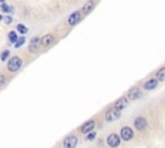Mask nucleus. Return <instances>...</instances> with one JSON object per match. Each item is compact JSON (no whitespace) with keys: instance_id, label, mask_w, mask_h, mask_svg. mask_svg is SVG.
<instances>
[{"instance_id":"nucleus-1","label":"nucleus","mask_w":165,"mask_h":148,"mask_svg":"<svg viewBox=\"0 0 165 148\" xmlns=\"http://www.w3.org/2000/svg\"><path fill=\"white\" fill-rule=\"evenodd\" d=\"M7 67L11 72H17L22 67V59L20 57H12L9 59V62H8Z\"/></svg>"},{"instance_id":"nucleus-2","label":"nucleus","mask_w":165,"mask_h":148,"mask_svg":"<svg viewBox=\"0 0 165 148\" xmlns=\"http://www.w3.org/2000/svg\"><path fill=\"white\" fill-rule=\"evenodd\" d=\"M133 137H134V132H133L132 128H129V126L121 128V130H120V138L123 139V141L129 142V141H132V139H133Z\"/></svg>"},{"instance_id":"nucleus-3","label":"nucleus","mask_w":165,"mask_h":148,"mask_svg":"<svg viewBox=\"0 0 165 148\" xmlns=\"http://www.w3.org/2000/svg\"><path fill=\"white\" fill-rule=\"evenodd\" d=\"M107 144H108V147H111V148H117V147L121 144V138H120V135H117V134H115V133L110 134V135L107 137Z\"/></svg>"},{"instance_id":"nucleus-4","label":"nucleus","mask_w":165,"mask_h":148,"mask_svg":"<svg viewBox=\"0 0 165 148\" xmlns=\"http://www.w3.org/2000/svg\"><path fill=\"white\" fill-rule=\"evenodd\" d=\"M105 117H106L107 121H116V120H119L121 117V112L119 110H116V108H112V110H108L106 112Z\"/></svg>"},{"instance_id":"nucleus-5","label":"nucleus","mask_w":165,"mask_h":148,"mask_svg":"<svg viewBox=\"0 0 165 148\" xmlns=\"http://www.w3.org/2000/svg\"><path fill=\"white\" fill-rule=\"evenodd\" d=\"M77 143H79V141H77V138L75 135H68L63 141V147L65 148H75L77 146Z\"/></svg>"},{"instance_id":"nucleus-6","label":"nucleus","mask_w":165,"mask_h":148,"mask_svg":"<svg viewBox=\"0 0 165 148\" xmlns=\"http://www.w3.org/2000/svg\"><path fill=\"white\" fill-rule=\"evenodd\" d=\"M147 121L144 117H137L134 120V128L138 130V132H143L144 129H147Z\"/></svg>"},{"instance_id":"nucleus-7","label":"nucleus","mask_w":165,"mask_h":148,"mask_svg":"<svg viewBox=\"0 0 165 148\" xmlns=\"http://www.w3.org/2000/svg\"><path fill=\"white\" fill-rule=\"evenodd\" d=\"M41 44V39L38 38V36H34L30 41V44H29V50L31 52V53H35V52L38 50V48L40 47Z\"/></svg>"},{"instance_id":"nucleus-8","label":"nucleus","mask_w":165,"mask_h":148,"mask_svg":"<svg viewBox=\"0 0 165 148\" xmlns=\"http://www.w3.org/2000/svg\"><path fill=\"white\" fill-rule=\"evenodd\" d=\"M80 20H81V13L80 12H74V13L70 14L67 22H68V25H70V26H75V25H77V23L80 22Z\"/></svg>"},{"instance_id":"nucleus-9","label":"nucleus","mask_w":165,"mask_h":148,"mask_svg":"<svg viewBox=\"0 0 165 148\" xmlns=\"http://www.w3.org/2000/svg\"><path fill=\"white\" fill-rule=\"evenodd\" d=\"M141 97V90L140 88H137V86H133L132 89H129L128 92V98L129 99H132V101H135Z\"/></svg>"},{"instance_id":"nucleus-10","label":"nucleus","mask_w":165,"mask_h":148,"mask_svg":"<svg viewBox=\"0 0 165 148\" xmlns=\"http://www.w3.org/2000/svg\"><path fill=\"white\" fill-rule=\"evenodd\" d=\"M94 126H95V123H94L93 120H90V121L85 123V124L80 128V132L84 133V134H89V133H92V130L94 129Z\"/></svg>"},{"instance_id":"nucleus-11","label":"nucleus","mask_w":165,"mask_h":148,"mask_svg":"<svg viewBox=\"0 0 165 148\" xmlns=\"http://www.w3.org/2000/svg\"><path fill=\"white\" fill-rule=\"evenodd\" d=\"M128 104H129L128 98H126V97H121V98H119V99L116 101V103H115V108L119 110V111H121V110L126 108V107H128Z\"/></svg>"},{"instance_id":"nucleus-12","label":"nucleus","mask_w":165,"mask_h":148,"mask_svg":"<svg viewBox=\"0 0 165 148\" xmlns=\"http://www.w3.org/2000/svg\"><path fill=\"white\" fill-rule=\"evenodd\" d=\"M53 43H54V38H53V35H52V34L45 35V36L41 39V44L44 45L45 48H47V47H50L52 44H53Z\"/></svg>"},{"instance_id":"nucleus-13","label":"nucleus","mask_w":165,"mask_h":148,"mask_svg":"<svg viewBox=\"0 0 165 148\" xmlns=\"http://www.w3.org/2000/svg\"><path fill=\"white\" fill-rule=\"evenodd\" d=\"M158 80L156 79H151V80H147L144 84H143V88L146 89V90H152V89H155L156 86H158Z\"/></svg>"},{"instance_id":"nucleus-14","label":"nucleus","mask_w":165,"mask_h":148,"mask_svg":"<svg viewBox=\"0 0 165 148\" xmlns=\"http://www.w3.org/2000/svg\"><path fill=\"white\" fill-rule=\"evenodd\" d=\"M94 7H95V3H94V2H92V0H89V2H86V3L84 4V7H83V13L89 14V13L94 9Z\"/></svg>"},{"instance_id":"nucleus-15","label":"nucleus","mask_w":165,"mask_h":148,"mask_svg":"<svg viewBox=\"0 0 165 148\" xmlns=\"http://www.w3.org/2000/svg\"><path fill=\"white\" fill-rule=\"evenodd\" d=\"M156 80L158 81H165V67L160 68L156 74Z\"/></svg>"},{"instance_id":"nucleus-16","label":"nucleus","mask_w":165,"mask_h":148,"mask_svg":"<svg viewBox=\"0 0 165 148\" xmlns=\"http://www.w3.org/2000/svg\"><path fill=\"white\" fill-rule=\"evenodd\" d=\"M8 39H9V41L12 43V44H16L17 40H18V38H17V32L16 31H11L9 34H8Z\"/></svg>"},{"instance_id":"nucleus-17","label":"nucleus","mask_w":165,"mask_h":148,"mask_svg":"<svg viewBox=\"0 0 165 148\" xmlns=\"http://www.w3.org/2000/svg\"><path fill=\"white\" fill-rule=\"evenodd\" d=\"M17 31H18V32H21L22 35H25V34H27L29 32V29L27 27H26V26L25 25H18V26H17Z\"/></svg>"},{"instance_id":"nucleus-18","label":"nucleus","mask_w":165,"mask_h":148,"mask_svg":"<svg viewBox=\"0 0 165 148\" xmlns=\"http://www.w3.org/2000/svg\"><path fill=\"white\" fill-rule=\"evenodd\" d=\"M2 11L5 12V13H13V7L8 5V4H2Z\"/></svg>"},{"instance_id":"nucleus-19","label":"nucleus","mask_w":165,"mask_h":148,"mask_svg":"<svg viewBox=\"0 0 165 148\" xmlns=\"http://www.w3.org/2000/svg\"><path fill=\"white\" fill-rule=\"evenodd\" d=\"M25 41H26V40H25V38H23V36H22V38H20L18 40H17L16 44H14V47H16V48H21V47L25 44Z\"/></svg>"},{"instance_id":"nucleus-20","label":"nucleus","mask_w":165,"mask_h":148,"mask_svg":"<svg viewBox=\"0 0 165 148\" xmlns=\"http://www.w3.org/2000/svg\"><path fill=\"white\" fill-rule=\"evenodd\" d=\"M9 54H11V52H9V50H4L3 53H2V56H0V59H2L3 62H5V59H7L8 57H9Z\"/></svg>"},{"instance_id":"nucleus-21","label":"nucleus","mask_w":165,"mask_h":148,"mask_svg":"<svg viewBox=\"0 0 165 148\" xmlns=\"http://www.w3.org/2000/svg\"><path fill=\"white\" fill-rule=\"evenodd\" d=\"M95 135H97V134H95L94 132H92V133H89L88 135H86V137H85V141H93V139L95 138Z\"/></svg>"},{"instance_id":"nucleus-22","label":"nucleus","mask_w":165,"mask_h":148,"mask_svg":"<svg viewBox=\"0 0 165 148\" xmlns=\"http://www.w3.org/2000/svg\"><path fill=\"white\" fill-rule=\"evenodd\" d=\"M4 21H5V23H7V25H11V23H12V21H13V18H12L11 16H7L5 18H4Z\"/></svg>"},{"instance_id":"nucleus-23","label":"nucleus","mask_w":165,"mask_h":148,"mask_svg":"<svg viewBox=\"0 0 165 148\" xmlns=\"http://www.w3.org/2000/svg\"><path fill=\"white\" fill-rule=\"evenodd\" d=\"M5 81H7L5 76H4V75H0V86L4 85V84H5Z\"/></svg>"},{"instance_id":"nucleus-24","label":"nucleus","mask_w":165,"mask_h":148,"mask_svg":"<svg viewBox=\"0 0 165 148\" xmlns=\"http://www.w3.org/2000/svg\"><path fill=\"white\" fill-rule=\"evenodd\" d=\"M0 21H3V16L2 14H0Z\"/></svg>"}]
</instances>
